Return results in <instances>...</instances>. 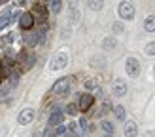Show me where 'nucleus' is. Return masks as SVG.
<instances>
[{"instance_id":"1","label":"nucleus","mask_w":155,"mask_h":137,"mask_svg":"<svg viewBox=\"0 0 155 137\" xmlns=\"http://www.w3.org/2000/svg\"><path fill=\"white\" fill-rule=\"evenodd\" d=\"M15 61L21 63V68H19L21 72H28L30 68L34 67V63H36V53L32 50H21L17 53V57H15Z\"/></svg>"},{"instance_id":"2","label":"nucleus","mask_w":155,"mask_h":137,"mask_svg":"<svg viewBox=\"0 0 155 137\" xmlns=\"http://www.w3.org/2000/svg\"><path fill=\"white\" fill-rule=\"evenodd\" d=\"M117 13H119V17H121L123 21H130V19H134V13H136L134 4H133V2H129V0H123V2L119 4V8H117Z\"/></svg>"},{"instance_id":"3","label":"nucleus","mask_w":155,"mask_h":137,"mask_svg":"<svg viewBox=\"0 0 155 137\" xmlns=\"http://www.w3.org/2000/svg\"><path fill=\"white\" fill-rule=\"evenodd\" d=\"M66 65H68V53L63 50V51H59V53L53 55L51 63H49V68L51 71H61V68H64Z\"/></svg>"},{"instance_id":"4","label":"nucleus","mask_w":155,"mask_h":137,"mask_svg":"<svg viewBox=\"0 0 155 137\" xmlns=\"http://www.w3.org/2000/svg\"><path fill=\"white\" fill-rule=\"evenodd\" d=\"M125 71L130 78H138V76H140V61L136 57H129L125 61Z\"/></svg>"},{"instance_id":"5","label":"nucleus","mask_w":155,"mask_h":137,"mask_svg":"<svg viewBox=\"0 0 155 137\" xmlns=\"http://www.w3.org/2000/svg\"><path fill=\"white\" fill-rule=\"evenodd\" d=\"M70 91V78L64 76V78H59L55 84H53V93L55 95H66Z\"/></svg>"},{"instance_id":"6","label":"nucleus","mask_w":155,"mask_h":137,"mask_svg":"<svg viewBox=\"0 0 155 137\" xmlns=\"http://www.w3.org/2000/svg\"><path fill=\"white\" fill-rule=\"evenodd\" d=\"M64 116H66V114L63 112V109H61V107L59 105H55V107H53V109H51V114H49V126H53V128H55V126H59V124H63V122H64Z\"/></svg>"},{"instance_id":"7","label":"nucleus","mask_w":155,"mask_h":137,"mask_svg":"<svg viewBox=\"0 0 155 137\" xmlns=\"http://www.w3.org/2000/svg\"><path fill=\"white\" fill-rule=\"evenodd\" d=\"M19 27H21V30H30L34 27V15H32V12H23L21 15H19Z\"/></svg>"},{"instance_id":"8","label":"nucleus","mask_w":155,"mask_h":137,"mask_svg":"<svg viewBox=\"0 0 155 137\" xmlns=\"http://www.w3.org/2000/svg\"><path fill=\"white\" fill-rule=\"evenodd\" d=\"M34 116H36V112L32 109H23L19 112V116H17V122L21 126H27V124H30V122L34 120Z\"/></svg>"},{"instance_id":"9","label":"nucleus","mask_w":155,"mask_h":137,"mask_svg":"<svg viewBox=\"0 0 155 137\" xmlns=\"http://www.w3.org/2000/svg\"><path fill=\"white\" fill-rule=\"evenodd\" d=\"M93 103H95V97H93L91 93H81L80 95V101H78V107H80V111H89L91 107H93Z\"/></svg>"},{"instance_id":"10","label":"nucleus","mask_w":155,"mask_h":137,"mask_svg":"<svg viewBox=\"0 0 155 137\" xmlns=\"http://www.w3.org/2000/svg\"><path fill=\"white\" fill-rule=\"evenodd\" d=\"M112 93H114V97H123L127 93V84H125V80H121V78H117L114 82V86H112Z\"/></svg>"},{"instance_id":"11","label":"nucleus","mask_w":155,"mask_h":137,"mask_svg":"<svg viewBox=\"0 0 155 137\" xmlns=\"http://www.w3.org/2000/svg\"><path fill=\"white\" fill-rule=\"evenodd\" d=\"M32 15H34V21L38 19V23H45V21H48V10H45L44 6H40V4L34 6Z\"/></svg>"},{"instance_id":"12","label":"nucleus","mask_w":155,"mask_h":137,"mask_svg":"<svg viewBox=\"0 0 155 137\" xmlns=\"http://www.w3.org/2000/svg\"><path fill=\"white\" fill-rule=\"evenodd\" d=\"M36 40H38V44H45V36H48V25L45 23H40V27H38V30H36Z\"/></svg>"},{"instance_id":"13","label":"nucleus","mask_w":155,"mask_h":137,"mask_svg":"<svg viewBox=\"0 0 155 137\" xmlns=\"http://www.w3.org/2000/svg\"><path fill=\"white\" fill-rule=\"evenodd\" d=\"M112 112H114V116H115V120H119V122H125V107L123 105H115V107H112Z\"/></svg>"},{"instance_id":"14","label":"nucleus","mask_w":155,"mask_h":137,"mask_svg":"<svg viewBox=\"0 0 155 137\" xmlns=\"http://www.w3.org/2000/svg\"><path fill=\"white\" fill-rule=\"evenodd\" d=\"M10 17H12V8H6V10L0 13V30L6 25H10Z\"/></svg>"},{"instance_id":"15","label":"nucleus","mask_w":155,"mask_h":137,"mask_svg":"<svg viewBox=\"0 0 155 137\" xmlns=\"http://www.w3.org/2000/svg\"><path fill=\"white\" fill-rule=\"evenodd\" d=\"M138 132H136V122H133V120H129V122H125V128H123V135H136Z\"/></svg>"},{"instance_id":"16","label":"nucleus","mask_w":155,"mask_h":137,"mask_svg":"<svg viewBox=\"0 0 155 137\" xmlns=\"http://www.w3.org/2000/svg\"><path fill=\"white\" fill-rule=\"evenodd\" d=\"M100 129H102L106 135H114L115 133V128H114V124L110 120H102V122H100Z\"/></svg>"},{"instance_id":"17","label":"nucleus","mask_w":155,"mask_h":137,"mask_svg":"<svg viewBox=\"0 0 155 137\" xmlns=\"http://www.w3.org/2000/svg\"><path fill=\"white\" fill-rule=\"evenodd\" d=\"M144 30L146 33H155V15H148V17H146Z\"/></svg>"},{"instance_id":"18","label":"nucleus","mask_w":155,"mask_h":137,"mask_svg":"<svg viewBox=\"0 0 155 137\" xmlns=\"http://www.w3.org/2000/svg\"><path fill=\"white\" fill-rule=\"evenodd\" d=\"M23 38H25L23 42H25V44L28 46V48H32V46H36V44H38V40H36V34H34V33H28V30H25V34H23Z\"/></svg>"},{"instance_id":"19","label":"nucleus","mask_w":155,"mask_h":137,"mask_svg":"<svg viewBox=\"0 0 155 137\" xmlns=\"http://www.w3.org/2000/svg\"><path fill=\"white\" fill-rule=\"evenodd\" d=\"M87 8L91 12H100L104 8V0H89L87 2Z\"/></svg>"},{"instance_id":"20","label":"nucleus","mask_w":155,"mask_h":137,"mask_svg":"<svg viewBox=\"0 0 155 137\" xmlns=\"http://www.w3.org/2000/svg\"><path fill=\"white\" fill-rule=\"evenodd\" d=\"M8 84H10L12 88H17V84H19V72L17 71H13V68H12V72L8 74Z\"/></svg>"},{"instance_id":"21","label":"nucleus","mask_w":155,"mask_h":137,"mask_svg":"<svg viewBox=\"0 0 155 137\" xmlns=\"http://www.w3.org/2000/svg\"><path fill=\"white\" fill-rule=\"evenodd\" d=\"M115 46H117V40H115L114 36H108V38H104V42H102V48H104L106 51H110V50H114Z\"/></svg>"},{"instance_id":"22","label":"nucleus","mask_w":155,"mask_h":137,"mask_svg":"<svg viewBox=\"0 0 155 137\" xmlns=\"http://www.w3.org/2000/svg\"><path fill=\"white\" fill-rule=\"evenodd\" d=\"M83 88H85V90H89V91H93V90H98V80H95V78H89V80H85V82H83Z\"/></svg>"},{"instance_id":"23","label":"nucleus","mask_w":155,"mask_h":137,"mask_svg":"<svg viewBox=\"0 0 155 137\" xmlns=\"http://www.w3.org/2000/svg\"><path fill=\"white\" fill-rule=\"evenodd\" d=\"M51 12L53 13H59L61 10H63V0H51Z\"/></svg>"},{"instance_id":"24","label":"nucleus","mask_w":155,"mask_h":137,"mask_svg":"<svg viewBox=\"0 0 155 137\" xmlns=\"http://www.w3.org/2000/svg\"><path fill=\"white\" fill-rule=\"evenodd\" d=\"M55 135H72V133H70V129H68L66 126L59 124V126H55Z\"/></svg>"},{"instance_id":"25","label":"nucleus","mask_w":155,"mask_h":137,"mask_svg":"<svg viewBox=\"0 0 155 137\" xmlns=\"http://www.w3.org/2000/svg\"><path fill=\"white\" fill-rule=\"evenodd\" d=\"M78 111H80V107H78V103H68L66 107V112H68V116H76Z\"/></svg>"},{"instance_id":"26","label":"nucleus","mask_w":155,"mask_h":137,"mask_svg":"<svg viewBox=\"0 0 155 137\" xmlns=\"http://www.w3.org/2000/svg\"><path fill=\"white\" fill-rule=\"evenodd\" d=\"M13 88L10 86V84H4V86L2 88H0V101H4V97L6 95H10V91H12Z\"/></svg>"},{"instance_id":"27","label":"nucleus","mask_w":155,"mask_h":137,"mask_svg":"<svg viewBox=\"0 0 155 137\" xmlns=\"http://www.w3.org/2000/svg\"><path fill=\"white\" fill-rule=\"evenodd\" d=\"M112 111V105H110V101H106L102 107H100V112H97V114H100V116H104L106 112H110Z\"/></svg>"},{"instance_id":"28","label":"nucleus","mask_w":155,"mask_h":137,"mask_svg":"<svg viewBox=\"0 0 155 137\" xmlns=\"http://www.w3.org/2000/svg\"><path fill=\"white\" fill-rule=\"evenodd\" d=\"M146 55H150V57L155 55V42H150L148 46H146Z\"/></svg>"},{"instance_id":"29","label":"nucleus","mask_w":155,"mask_h":137,"mask_svg":"<svg viewBox=\"0 0 155 137\" xmlns=\"http://www.w3.org/2000/svg\"><path fill=\"white\" fill-rule=\"evenodd\" d=\"M112 30H114V33H123V30H125V25H123L121 21H115L114 27H112Z\"/></svg>"},{"instance_id":"30","label":"nucleus","mask_w":155,"mask_h":137,"mask_svg":"<svg viewBox=\"0 0 155 137\" xmlns=\"http://www.w3.org/2000/svg\"><path fill=\"white\" fill-rule=\"evenodd\" d=\"M78 124H80V128L83 129V133H87V129H89V122H87V118H80V122H78Z\"/></svg>"},{"instance_id":"31","label":"nucleus","mask_w":155,"mask_h":137,"mask_svg":"<svg viewBox=\"0 0 155 137\" xmlns=\"http://www.w3.org/2000/svg\"><path fill=\"white\" fill-rule=\"evenodd\" d=\"M44 135H45V137H49V135H55V129H53V126H49L48 129H45V132H44Z\"/></svg>"},{"instance_id":"32","label":"nucleus","mask_w":155,"mask_h":137,"mask_svg":"<svg viewBox=\"0 0 155 137\" xmlns=\"http://www.w3.org/2000/svg\"><path fill=\"white\" fill-rule=\"evenodd\" d=\"M27 2L28 0H15V4H17L19 8H27Z\"/></svg>"},{"instance_id":"33","label":"nucleus","mask_w":155,"mask_h":137,"mask_svg":"<svg viewBox=\"0 0 155 137\" xmlns=\"http://www.w3.org/2000/svg\"><path fill=\"white\" fill-rule=\"evenodd\" d=\"M68 129H70V133H72V129H76V122H72V124H68Z\"/></svg>"},{"instance_id":"34","label":"nucleus","mask_w":155,"mask_h":137,"mask_svg":"<svg viewBox=\"0 0 155 137\" xmlns=\"http://www.w3.org/2000/svg\"><path fill=\"white\" fill-rule=\"evenodd\" d=\"M8 2V0H0V4H6Z\"/></svg>"},{"instance_id":"35","label":"nucleus","mask_w":155,"mask_h":137,"mask_svg":"<svg viewBox=\"0 0 155 137\" xmlns=\"http://www.w3.org/2000/svg\"><path fill=\"white\" fill-rule=\"evenodd\" d=\"M153 72H155V67H153Z\"/></svg>"}]
</instances>
